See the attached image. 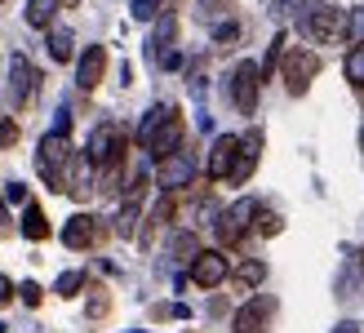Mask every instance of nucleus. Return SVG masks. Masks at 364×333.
I'll return each mask as SVG.
<instances>
[{"mask_svg": "<svg viewBox=\"0 0 364 333\" xmlns=\"http://www.w3.org/2000/svg\"><path fill=\"white\" fill-rule=\"evenodd\" d=\"M223 9H231V0H200V14H205V18L223 14Z\"/></svg>", "mask_w": 364, "mask_h": 333, "instance_id": "2f4dec72", "label": "nucleus"}, {"mask_svg": "<svg viewBox=\"0 0 364 333\" xmlns=\"http://www.w3.org/2000/svg\"><path fill=\"white\" fill-rule=\"evenodd\" d=\"M160 9H165V14H173V9H178V0H165V5H160Z\"/></svg>", "mask_w": 364, "mask_h": 333, "instance_id": "c9c22d12", "label": "nucleus"}, {"mask_svg": "<svg viewBox=\"0 0 364 333\" xmlns=\"http://www.w3.org/2000/svg\"><path fill=\"white\" fill-rule=\"evenodd\" d=\"M173 41H178V23H173V14H165V18L156 23V31L147 36V63H151V67H165L169 53H178Z\"/></svg>", "mask_w": 364, "mask_h": 333, "instance_id": "f8f14e48", "label": "nucleus"}, {"mask_svg": "<svg viewBox=\"0 0 364 333\" xmlns=\"http://www.w3.org/2000/svg\"><path fill=\"white\" fill-rule=\"evenodd\" d=\"M235 41H240V23H235V18H227V23L213 27V45H218V49H231Z\"/></svg>", "mask_w": 364, "mask_h": 333, "instance_id": "393cba45", "label": "nucleus"}, {"mask_svg": "<svg viewBox=\"0 0 364 333\" xmlns=\"http://www.w3.org/2000/svg\"><path fill=\"white\" fill-rule=\"evenodd\" d=\"M249 222H258V200H235L231 209H223L218 213V222H213V231H218V240L231 249V245H240L245 240V231H249Z\"/></svg>", "mask_w": 364, "mask_h": 333, "instance_id": "7ed1b4c3", "label": "nucleus"}, {"mask_svg": "<svg viewBox=\"0 0 364 333\" xmlns=\"http://www.w3.org/2000/svg\"><path fill=\"white\" fill-rule=\"evenodd\" d=\"M23 236H27V240H45V236H49V222H45L41 205H27V209H23Z\"/></svg>", "mask_w": 364, "mask_h": 333, "instance_id": "6ab92c4d", "label": "nucleus"}, {"mask_svg": "<svg viewBox=\"0 0 364 333\" xmlns=\"http://www.w3.org/2000/svg\"><path fill=\"white\" fill-rule=\"evenodd\" d=\"M262 280H267V263H262V258H249V263L235 267V285H240V289H253Z\"/></svg>", "mask_w": 364, "mask_h": 333, "instance_id": "a211bd4d", "label": "nucleus"}, {"mask_svg": "<svg viewBox=\"0 0 364 333\" xmlns=\"http://www.w3.org/2000/svg\"><path fill=\"white\" fill-rule=\"evenodd\" d=\"M360 253H364V249H360Z\"/></svg>", "mask_w": 364, "mask_h": 333, "instance_id": "ea45409f", "label": "nucleus"}, {"mask_svg": "<svg viewBox=\"0 0 364 333\" xmlns=\"http://www.w3.org/2000/svg\"><path fill=\"white\" fill-rule=\"evenodd\" d=\"M63 5H76V0H63Z\"/></svg>", "mask_w": 364, "mask_h": 333, "instance_id": "58836bf2", "label": "nucleus"}, {"mask_svg": "<svg viewBox=\"0 0 364 333\" xmlns=\"http://www.w3.org/2000/svg\"><path fill=\"white\" fill-rule=\"evenodd\" d=\"M71 45H76V41H71V31H49V58L53 63H71Z\"/></svg>", "mask_w": 364, "mask_h": 333, "instance_id": "aec40b11", "label": "nucleus"}, {"mask_svg": "<svg viewBox=\"0 0 364 333\" xmlns=\"http://www.w3.org/2000/svg\"><path fill=\"white\" fill-rule=\"evenodd\" d=\"M271 316H276V298H271V293H258V298H249L240 311H235L231 329L235 333H267Z\"/></svg>", "mask_w": 364, "mask_h": 333, "instance_id": "0eeeda50", "label": "nucleus"}, {"mask_svg": "<svg viewBox=\"0 0 364 333\" xmlns=\"http://www.w3.org/2000/svg\"><path fill=\"white\" fill-rule=\"evenodd\" d=\"M80 289H85V271H63L58 285H53V293H58V298H76Z\"/></svg>", "mask_w": 364, "mask_h": 333, "instance_id": "5701e85b", "label": "nucleus"}, {"mask_svg": "<svg viewBox=\"0 0 364 333\" xmlns=\"http://www.w3.org/2000/svg\"><path fill=\"white\" fill-rule=\"evenodd\" d=\"M102 236H107L102 218L76 213V218H67V227H63V245L67 249H94V245H102Z\"/></svg>", "mask_w": 364, "mask_h": 333, "instance_id": "6e6552de", "label": "nucleus"}, {"mask_svg": "<svg viewBox=\"0 0 364 333\" xmlns=\"http://www.w3.org/2000/svg\"><path fill=\"white\" fill-rule=\"evenodd\" d=\"M160 5H165V0H134V18L138 23H151V18L160 14Z\"/></svg>", "mask_w": 364, "mask_h": 333, "instance_id": "a878e982", "label": "nucleus"}, {"mask_svg": "<svg viewBox=\"0 0 364 333\" xmlns=\"http://www.w3.org/2000/svg\"><path fill=\"white\" fill-rule=\"evenodd\" d=\"M169 218H173V200L165 196V200H160V205L151 209V218H147V236H142V245H151V236H156V227H165Z\"/></svg>", "mask_w": 364, "mask_h": 333, "instance_id": "4be33fe9", "label": "nucleus"}, {"mask_svg": "<svg viewBox=\"0 0 364 333\" xmlns=\"http://www.w3.org/2000/svg\"><path fill=\"white\" fill-rule=\"evenodd\" d=\"M107 307H112V302H107V293H102V289H94V298H89V316H94V320H98V316H107Z\"/></svg>", "mask_w": 364, "mask_h": 333, "instance_id": "c85d7f7f", "label": "nucleus"}, {"mask_svg": "<svg viewBox=\"0 0 364 333\" xmlns=\"http://www.w3.org/2000/svg\"><path fill=\"white\" fill-rule=\"evenodd\" d=\"M9 298H14V285H9V280H5V275H0V307H5V302H9Z\"/></svg>", "mask_w": 364, "mask_h": 333, "instance_id": "473e14b6", "label": "nucleus"}, {"mask_svg": "<svg viewBox=\"0 0 364 333\" xmlns=\"http://www.w3.org/2000/svg\"><path fill=\"white\" fill-rule=\"evenodd\" d=\"M18 293H23V302H27V307H41V298H45L36 280H23V289H18Z\"/></svg>", "mask_w": 364, "mask_h": 333, "instance_id": "cd10ccee", "label": "nucleus"}, {"mask_svg": "<svg viewBox=\"0 0 364 333\" xmlns=\"http://www.w3.org/2000/svg\"><path fill=\"white\" fill-rule=\"evenodd\" d=\"M294 5H298V0H271V14H289Z\"/></svg>", "mask_w": 364, "mask_h": 333, "instance_id": "72a5a7b5", "label": "nucleus"}, {"mask_svg": "<svg viewBox=\"0 0 364 333\" xmlns=\"http://www.w3.org/2000/svg\"><path fill=\"white\" fill-rule=\"evenodd\" d=\"M58 9H63V0H27V23L49 31V23H53V14H58Z\"/></svg>", "mask_w": 364, "mask_h": 333, "instance_id": "dca6fc26", "label": "nucleus"}, {"mask_svg": "<svg viewBox=\"0 0 364 333\" xmlns=\"http://www.w3.org/2000/svg\"><path fill=\"white\" fill-rule=\"evenodd\" d=\"M36 85H41V71L31 67L27 53H14V58H9V102H14L18 111H27V107H31Z\"/></svg>", "mask_w": 364, "mask_h": 333, "instance_id": "39448f33", "label": "nucleus"}, {"mask_svg": "<svg viewBox=\"0 0 364 333\" xmlns=\"http://www.w3.org/2000/svg\"><path fill=\"white\" fill-rule=\"evenodd\" d=\"M0 222H5V205H0Z\"/></svg>", "mask_w": 364, "mask_h": 333, "instance_id": "4c0bfd02", "label": "nucleus"}, {"mask_svg": "<svg viewBox=\"0 0 364 333\" xmlns=\"http://www.w3.org/2000/svg\"><path fill=\"white\" fill-rule=\"evenodd\" d=\"M102 76H107V49H102V45H89V49L80 53L76 85H80V89H98V85H102Z\"/></svg>", "mask_w": 364, "mask_h": 333, "instance_id": "ddd939ff", "label": "nucleus"}, {"mask_svg": "<svg viewBox=\"0 0 364 333\" xmlns=\"http://www.w3.org/2000/svg\"><path fill=\"white\" fill-rule=\"evenodd\" d=\"M231 275V263L218 249H200V258L191 263V280L200 285V289H218Z\"/></svg>", "mask_w": 364, "mask_h": 333, "instance_id": "9b49d317", "label": "nucleus"}, {"mask_svg": "<svg viewBox=\"0 0 364 333\" xmlns=\"http://www.w3.org/2000/svg\"><path fill=\"white\" fill-rule=\"evenodd\" d=\"M298 31L306 36V41H316V45H329L338 27H342V14L329 5V0H298Z\"/></svg>", "mask_w": 364, "mask_h": 333, "instance_id": "f03ea898", "label": "nucleus"}, {"mask_svg": "<svg viewBox=\"0 0 364 333\" xmlns=\"http://www.w3.org/2000/svg\"><path fill=\"white\" fill-rule=\"evenodd\" d=\"M169 258H173V263H196V258H200V240L191 231H178L169 240Z\"/></svg>", "mask_w": 364, "mask_h": 333, "instance_id": "f3484780", "label": "nucleus"}, {"mask_svg": "<svg viewBox=\"0 0 364 333\" xmlns=\"http://www.w3.org/2000/svg\"><path fill=\"white\" fill-rule=\"evenodd\" d=\"M235 164H240V138H235V134L213 138V152H209V178H218V182H231Z\"/></svg>", "mask_w": 364, "mask_h": 333, "instance_id": "9d476101", "label": "nucleus"}, {"mask_svg": "<svg viewBox=\"0 0 364 333\" xmlns=\"http://www.w3.org/2000/svg\"><path fill=\"white\" fill-rule=\"evenodd\" d=\"M18 142V120H0V147H14Z\"/></svg>", "mask_w": 364, "mask_h": 333, "instance_id": "c756f323", "label": "nucleus"}, {"mask_svg": "<svg viewBox=\"0 0 364 333\" xmlns=\"http://www.w3.org/2000/svg\"><path fill=\"white\" fill-rule=\"evenodd\" d=\"M284 85H289V94L302 98L306 89H311V80L320 76V58L311 49H284Z\"/></svg>", "mask_w": 364, "mask_h": 333, "instance_id": "20e7f679", "label": "nucleus"}, {"mask_svg": "<svg viewBox=\"0 0 364 333\" xmlns=\"http://www.w3.org/2000/svg\"><path fill=\"white\" fill-rule=\"evenodd\" d=\"M360 271H364V253L360 249H342V271H338V298H355V285H360Z\"/></svg>", "mask_w": 364, "mask_h": 333, "instance_id": "2eb2a0df", "label": "nucleus"}, {"mask_svg": "<svg viewBox=\"0 0 364 333\" xmlns=\"http://www.w3.org/2000/svg\"><path fill=\"white\" fill-rule=\"evenodd\" d=\"M142 191H147V178H134V187H129V196H124V205H120V213H116V236H134L138 231V209H142Z\"/></svg>", "mask_w": 364, "mask_h": 333, "instance_id": "4468645a", "label": "nucleus"}, {"mask_svg": "<svg viewBox=\"0 0 364 333\" xmlns=\"http://www.w3.org/2000/svg\"><path fill=\"white\" fill-rule=\"evenodd\" d=\"M284 227V222H280V213H271V209H258V231L262 236H276Z\"/></svg>", "mask_w": 364, "mask_h": 333, "instance_id": "bb28decb", "label": "nucleus"}, {"mask_svg": "<svg viewBox=\"0 0 364 333\" xmlns=\"http://www.w3.org/2000/svg\"><path fill=\"white\" fill-rule=\"evenodd\" d=\"M258 89H262V67L258 63H235V71H231V102L240 107L245 116L258 111Z\"/></svg>", "mask_w": 364, "mask_h": 333, "instance_id": "423d86ee", "label": "nucleus"}, {"mask_svg": "<svg viewBox=\"0 0 364 333\" xmlns=\"http://www.w3.org/2000/svg\"><path fill=\"white\" fill-rule=\"evenodd\" d=\"M342 71H347V80H351L355 89H364V45L347 53V63H342Z\"/></svg>", "mask_w": 364, "mask_h": 333, "instance_id": "b1692460", "label": "nucleus"}, {"mask_svg": "<svg viewBox=\"0 0 364 333\" xmlns=\"http://www.w3.org/2000/svg\"><path fill=\"white\" fill-rule=\"evenodd\" d=\"M156 182L165 191H178V187H191L196 182V160H191V152H173V156H165L156 164Z\"/></svg>", "mask_w": 364, "mask_h": 333, "instance_id": "1a4fd4ad", "label": "nucleus"}, {"mask_svg": "<svg viewBox=\"0 0 364 333\" xmlns=\"http://www.w3.org/2000/svg\"><path fill=\"white\" fill-rule=\"evenodd\" d=\"M342 31H347L351 49H360V45H364V5H360V9H351L347 18H342Z\"/></svg>", "mask_w": 364, "mask_h": 333, "instance_id": "412c9836", "label": "nucleus"}, {"mask_svg": "<svg viewBox=\"0 0 364 333\" xmlns=\"http://www.w3.org/2000/svg\"><path fill=\"white\" fill-rule=\"evenodd\" d=\"M333 333H360V324H355V320H342V324H338Z\"/></svg>", "mask_w": 364, "mask_h": 333, "instance_id": "f704fd0d", "label": "nucleus"}, {"mask_svg": "<svg viewBox=\"0 0 364 333\" xmlns=\"http://www.w3.org/2000/svg\"><path fill=\"white\" fill-rule=\"evenodd\" d=\"M5 200H9V205H27V187H23V182H9V187H5Z\"/></svg>", "mask_w": 364, "mask_h": 333, "instance_id": "7c9ffc66", "label": "nucleus"}, {"mask_svg": "<svg viewBox=\"0 0 364 333\" xmlns=\"http://www.w3.org/2000/svg\"><path fill=\"white\" fill-rule=\"evenodd\" d=\"M360 152H364V129H360Z\"/></svg>", "mask_w": 364, "mask_h": 333, "instance_id": "e433bc0d", "label": "nucleus"}, {"mask_svg": "<svg viewBox=\"0 0 364 333\" xmlns=\"http://www.w3.org/2000/svg\"><path fill=\"white\" fill-rule=\"evenodd\" d=\"M71 169H76L71 138L67 134H45L41 152H36V174L49 182V191H71Z\"/></svg>", "mask_w": 364, "mask_h": 333, "instance_id": "f257e3e1", "label": "nucleus"}]
</instances>
